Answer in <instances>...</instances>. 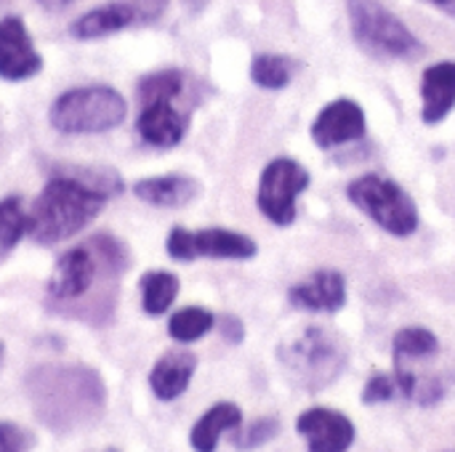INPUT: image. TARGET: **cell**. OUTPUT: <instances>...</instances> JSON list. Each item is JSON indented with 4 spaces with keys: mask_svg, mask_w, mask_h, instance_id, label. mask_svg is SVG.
Returning <instances> with one entry per match:
<instances>
[{
    "mask_svg": "<svg viewBox=\"0 0 455 452\" xmlns=\"http://www.w3.org/2000/svg\"><path fill=\"white\" fill-rule=\"evenodd\" d=\"M27 226H29V213H24L21 200L5 197L0 202V258L13 250V245L27 232Z\"/></svg>",
    "mask_w": 455,
    "mask_h": 452,
    "instance_id": "23",
    "label": "cell"
},
{
    "mask_svg": "<svg viewBox=\"0 0 455 452\" xmlns=\"http://www.w3.org/2000/svg\"><path fill=\"white\" fill-rule=\"evenodd\" d=\"M288 301L301 312H317V314L341 312L347 304V280L336 269H320L304 282H296L288 290Z\"/></svg>",
    "mask_w": 455,
    "mask_h": 452,
    "instance_id": "12",
    "label": "cell"
},
{
    "mask_svg": "<svg viewBox=\"0 0 455 452\" xmlns=\"http://www.w3.org/2000/svg\"><path fill=\"white\" fill-rule=\"evenodd\" d=\"M277 360L293 386L317 394L344 373L349 362V344L331 328L307 325L280 344Z\"/></svg>",
    "mask_w": 455,
    "mask_h": 452,
    "instance_id": "2",
    "label": "cell"
},
{
    "mask_svg": "<svg viewBox=\"0 0 455 452\" xmlns=\"http://www.w3.org/2000/svg\"><path fill=\"white\" fill-rule=\"evenodd\" d=\"M195 242V256L205 258H235V261H248L259 253L256 242L248 234H237L229 229H203L192 232Z\"/></svg>",
    "mask_w": 455,
    "mask_h": 452,
    "instance_id": "17",
    "label": "cell"
},
{
    "mask_svg": "<svg viewBox=\"0 0 455 452\" xmlns=\"http://www.w3.org/2000/svg\"><path fill=\"white\" fill-rule=\"evenodd\" d=\"M184 3H187V5H189L192 11H200V8H203V5H205L208 0H184Z\"/></svg>",
    "mask_w": 455,
    "mask_h": 452,
    "instance_id": "35",
    "label": "cell"
},
{
    "mask_svg": "<svg viewBox=\"0 0 455 452\" xmlns=\"http://www.w3.org/2000/svg\"><path fill=\"white\" fill-rule=\"evenodd\" d=\"M440 354V338L427 328H403L395 336V357L400 360H419Z\"/></svg>",
    "mask_w": 455,
    "mask_h": 452,
    "instance_id": "24",
    "label": "cell"
},
{
    "mask_svg": "<svg viewBox=\"0 0 455 452\" xmlns=\"http://www.w3.org/2000/svg\"><path fill=\"white\" fill-rule=\"evenodd\" d=\"M179 296V277L171 272H147L141 277V306L147 314H165Z\"/></svg>",
    "mask_w": 455,
    "mask_h": 452,
    "instance_id": "20",
    "label": "cell"
},
{
    "mask_svg": "<svg viewBox=\"0 0 455 452\" xmlns=\"http://www.w3.org/2000/svg\"><path fill=\"white\" fill-rule=\"evenodd\" d=\"M421 117L427 125L443 123L455 107V61L432 64L421 80Z\"/></svg>",
    "mask_w": 455,
    "mask_h": 452,
    "instance_id": "15",
    "label": "cell"
},
{
    "mask_svg": "<svg viewBox=\"0 0 455 452\" xmlns=\"http://www.w3.org/2000/svg\"><path fill=\"white\" fill-rule=\"evenodd\" d=\"M187 115H181L173 101L168 99H160V101H149V104H141V115H139V136L152 144V147H160V149H168V147H176L184 133H187Z\"/></svg>",
    "mask_w": 455,
    "mask_h": 452,
    "instance_id": "13",
    "label": "cell"
},
{
    "mask_svg": "<svg viewBox=\"0 0 455 452\" xmlns=\"http://www.w3.org/2000/svg\"><path fill=\"white\" fill-rule=\"evenodd\" d=\"M368 131L365 112L352 99H336L320 109L312 123V139L320 149H333L349 141H360Z\"/></svg>",
    "mask_w": 455,
    "mask_h": 452,
    "instance_id": "9",
    "label": "cell"
},
{
    "mask_svg": "<svg viewBox=\"0 0 455 452\" xmlns=\"http://www.w3.org/2000/svg\"><path fill=\"white\" fill-rule=\"evenodd\" d=\"M293 77V61L280 53H259L251 64V80L259 88L280 91Z\"/></svg>",
    "mask_w": 455,
    "mask_h": 452,
    "instance_id": "21",
    "label": "cell"
},
{
    "mask_svg": "<svg viewBox=\"0 0 455 452\" xmlns=\"http://www.w3.org/2000/svg\"><path fill=\"white\" fill-rule=\"evenodd\" d=\"M133 24H136V19H133L131 8L123 0H112V3L99 5V8L88 11L85 16H80L72 24V35L80 40H96V37L120 32V29L133 27Z\"/></svg>",
    "mask_w": 455,
    "mask_h": 452,
    "instance_id": "18",
    "label": "cell"
},
{
    "mask_svg": "<svg viewBox=\"0 0 455 452\" xmlns=\"http://www.w3.org/2000/svg\"><path fill=\"white\" fill-rule=\"evenodd\" d=\"M133 194L157 208H181L200 194V184L189 176H155L141 178L133 186Z\"/></svg>",
    "mask_w": 455,
    "mask_h": 452,
    "instance_id": "16",
    "label": "cell"
},
{
    "mask_svg": "<svg viewBox=\"0 0 455 452\" xmlns=\"http://www.w3.org/2000/svg\"><path fill=\"white\" fill-rule=\"evenodd\" d=\"M109 452H115V450H109Z\"/></svg>",
    "mask_w": 455,
    "mask_h": 452,
    "instance_id": "37",
    "label": "cell"
},
{
    "mask_svg": "<svg viewBox=\"0 0 455 452\" xmlns=\"http://www.w3.org/2000/svg\"><path fill=\"white\" fill-rule=\"evenodd\" d=\"M427 3H432V5H437V8H443L448 13H455V0H427Z\"/></svg>",
    "mask_w": 455,
    "mask_h": 452,
    "instance_id": "33",
    "label": "cell"
},
{
    "mask_svg": "<svg viewBox=\"0 0 455 452\" xmlns=\"http://www.w3.org/2000/svg\"><path fill=\"white\" fill-rule=\"evenodd\" d=\"M277 434H280V421H277V418H259V421L248 424L245 429H240V432L235 434L232 442H235L237 450L251 452L264 448V445L272 442Z\"/></svg>",
    "mask_w": 455,
    "mask_h": 452,
    "instance_id": "27",
    "label": "cell"
},
{
    "mask_svg": "<svg viewBox=\"0 0 455 452\" xmlns=\"http://www.w3.org/2000/svg\"><path fill=\"white\" fill-rule=\"evenodd\" d=\"M43 67L40 53L32 45V37L19 16H5L0 21V77L27 80Z\"/></svg>",
    "mask_w": 455,
    "mask_h": 452,
    "instance_id": "10",
    "label": "cell"
},
{
    "mask_svg": "<svg viewBox=\"0 0 455 452\" xmlns=\"http://www.w3.org/2000/svg\"><path fill=\"white\" fill-rule=\"evenodd\" d=\"M168 256L176 258V261H195V242H192V232L176 226L171 234H168Z\"/></svg>",
    "mask_w": 455,
    "mask_h": 452,
    "instance_id": "30",
    "label": "cell"
},
{
    "mask_svg": "<svg viewBox=\"0 0 455 452\" xmlns=\"http://www.w3.org/2000/svg\"><path fill=\"white\" fill-rule=\"evenodd\" d=\"M195 368H197V357L189 349L165 352L149 373V386H152L155 397L163 402L181 397L195 376Z\"/></svg>",
    "mask_w": 455,
    "mask_h": 452,
    "instance_id": "14",
    "label": "cell"
},
{
    "mask_svg": "<svg viewBox=\"0 0 455 452\" xmlns=\"http://www.w3.org/2000/svg\"><path fill=\"white\" fill-rule=\"evenodd\" d=\"M296 432L307 440L309 452H349L355 445V424L331 408L304 410L296 421Z\"/></svg>",
    "mask_w": 455,
    "mask_h": 452,
    "instance_id": "8",
    "label": "cell"
},
{
    "mask_svg": "<svg viewBox=\"0 0 455 452\" xmlns=\"http://www.w3.org/2000/svg\"><path fill=\"white\" fill-rule=\"evenodd\" d=\"M309 170L291 160V157H275L264 170L259 181V210L277 226H291L296 221V197L309 186Z\"/></svg>",
    "mask_w": 455,
    "mask_h": 452,
    "instance_id": "7",
    "label": "cell"
},
{
    "mask_svg": "<svg viewBox=\"0 0 455 452\" xmlns=\"http://www.w3.org/2000/svg\"><path fill=\"white\" fill-rule=\"evenodd\" d=\"M400 386L395 381V376H384L376 373L373 378H368L365 389H363V405H381V402H392L397 397Z\"/></svg>",
    "mask_w": 455,
    "mask_h": 452,
    "instance_id": "28",
    "label": "cell"
},
{
    "mask_svg": "<svg viewBox=\"0 0 455 452\" xmlns=\"http://www.w3.org/2000/svg\"><path fill=\"white\" fill-rule=\"evenodd\" d=\"M243 426V413L237 405L232 402H219L213 405L192 429V448L197 452H213L221 434L224 432H232V429H240Z\"/></svg>",
    "mask_w": 455,
    "mask_h": 452,
    "instance_id": "19",
    "label": "cell"
},
{
    "mask_svg": "<svg viewBox=\"0 0 455 452\" xmlns=\"http://www.w3.org/2000/svg\"><path fill=\"white\" fill-rule=\"evenodd\" d=\"M181 88H184V75L179 69H163V72L147 75L139 83V99H141V104L160 101V99L173 101L181 93Z\"/></svg>",
    "mask_w": 455,
    "mask_h": 452,
    "instance_id": "26",
    "label": "cell"
},
{
    "mask_svg": "<svg viewBox=\"0 0 455 452\" xmlns=\"http://www.w3.org/2000/svg\"><path fill=\"white\" fill-rule=\"evenodd\" d=\"M45 8H61V5H67L69 0H40Z\"/></svg>",
    "mask_w": 455,
    "mask_h": 452,
    "instance_id": "34",
    "label": "cell"
},
{
    "mask_svg": "<svg viewBox=\"0 0 455 452\" xmlns=\"http://www.w3.org/2000/svg\"><path fill=\"white\" fill-rule=\"evenodd\" d=\"M123 3L131 8L136 24H152V21H157V19L165 13V8H168V0H123Z\"/></svg>",
    "mask_w": 455,
    "mask_h": 452,
    "instance_id": "31",
    "label": "cell"
},
{
    "mask_svg": "<svg viewBox=\"0 0 455 452\" xmlns=\"http://www.w3.org/2000/svg\"><path fill=\"white\" fill-rule=\"evenodd\" d=\"M53 176H67V178H75V181H80L83 186H88V189H93V192H99V194H104V197H112V194H117V192L123 189V184H120V176H117L115 170H109V168H80V165H61V168H59V173H53Z\"/></svg>",
    "mask_w": 455,
    "mask_h": 452,
    "instance_id": "25",
    "label": "cell"
},
{
    "mask_svg": "<svg viewBox=\"0 0 455 452\" xmlns=\"http://www.w3.org/2000/svg\"><path fill=\"white\" fill-rule=\"evenodd\" d=\"M35 448V437L11 424V421H0V452H29Z\"/></svg>",
    "mask_w": 455,
    "mask_h": 452,
    "instance_id": "29",
    "label": "cell"
},
{
    "mask_svg": "<svg viewBox=\"0 0 455 452\" xmlns=\"http://www.w3.org/2000/svg\"><path fill=\"white\" fill-rule=\"evenodd\" d=\"M219 330H221L227 344H243V338H245V325L235 314H224L219 320Z\"/></svg>",
    "mask_w": 455,
    "mask_h": 452,
    "instance_id": "32",
    "label": "cell"
},
{
    "mask_svg": "<svg viewBox=\"0 0 455 452\" xmlns=\"http://www.w3.org/2000/svg\"><path fill=\"white\" fill-rule=\"evenodd\" d=\"M347 13L352 37L368 56L411 59L424 51L421 40L381 0H347Z\"/></svg>",
    "mask_w": 455,
    "mask_h": 452,
    "instance_id": "4",
    "label": "cell"
},
{
    "mask_svg": "<svg viewBox=\"0 0 455 452\" xmlns=\"http://www.w3.org/2000/svg\"><path fill=\"white\" fill-rule=\"evenodd\" d=\"M107 197L67 176H51L29 210V237L40 245L61 242L88 226L104 208Z\"/></svg>",
    "mask_w": 455,
    "mask_h": 452,
    "instance_id": "3",
    "label": "cell"
},
{
    "mask_svg": "<svg viewBox=\"0 0 455 452\" xmlns=\"http://www.w3.org/2000/svg\"><path fill=\"white\" fill-rule=\"evenodd\" d=\"M99 253L85 245V248H72L67 250L56 266L53 274L48 280V293L53 301H75L83 293H88V288L96 280V266H99Z\"/></svg>",
    "mask_w": 455,
    "mask_h": 452,
    "instance_id": "11",
    "label": "cell"
},
{
    "mask_svg": "<svg viewBox=\"0 0 455 452\" xmlns=\"http://www.w3.org/2000/svg\"><path fill=\"white\" fill-rule=\"evenodd\" d=\"M216 325V317L205 309H197V306H189V309H181L171 317L168 322V333L173 341L179 344H192L197 338H203L211 328Z\"/></svg>",
    "mask_w": 455,
    "mask_h": 452,
    "instance_id": "22",
    "label": "cell"
},
{
    "mask_svg": "<svg viewBox=\"0 0 455 452\" xmlns=\"http://www.w3.org/2000/svg\"><path fill=\"white\" fill-rule=\"evenodd\" d=\"M29 397L37 416L61 429L96 416L104 405V386L88 368H43L29 376Z\"/></svg>",
    "mask_w": 455,
    "mask_h": 452,
    "instance_id": "1",
    "label": "cell"
},
{
    "mask_svg": "<svg viewBox=\"0 0 455 452\" xmlns=\"http://www.w3.org/2000/svg\"><path fill=\"white\" fill-rule=\"evenodd\" d=\"M3 360H5V346H3V341H0V365H3Z\"/></svg>",
    "mask_w": 455,
    "mask_h": 452,
    "instance_id": "36",
    "label": "cell"
},
{
    "mask_svg": "<svg viewBox=\"0 0 455 452\" xmlns=\"http://www.w3.org/2000/svg\"><path fill=\"white\" fill-rule=\"evenodd\" d=\"M347 197L360 208L376 226L395 237H411L419 229V208L413 197L392 178L368 173L347 186Z\"/></svg>",
    "mask_w": 455,
    "mask_h": 452,
    "instance_id": "6",
    "label": "cell"
},
{
    "mask_svg": "<svg viewBox=\"0 0 455 452\" xmlns=\"http://www.w3.org/2000/svg\"><path fill=\"white\" fill-rule=\"evenodd\" d=\"M125 99L107 85H85L61 93L51 107V125L59 133H104L125 120Z\"/></svg>",
    "mask_w": 455,
    "mask_h": 452,
    "instance_id": "5",
    "label": "cell"
}]
</instances>
